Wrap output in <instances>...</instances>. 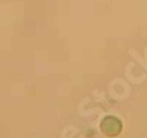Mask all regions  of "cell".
Here are the masks:
<instances>
[{"label": "cell", "mask_w": 147, "mask_h": 138, "mask_svg": "<svg viewBox=\"0 0 147 138\" xmlns=\"http://www.w3.org/2000/svg\"><path fill=\"white\" fill-rule=\"evenodd\" d=\"M100 129L107 137H118L122 132V122L116 116H106L100 122Z\"/></svg>", "instance_id": "1"}]
</instances>
